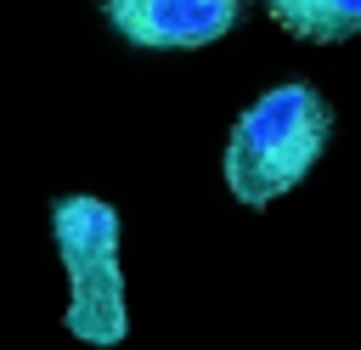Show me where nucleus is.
Listing matches in <instances>:
<instances>
[{
    "instance_id": "nucleus-1",
    "label": "nucleus",
    "mask_w": 361,
    "mask_h": 350,
    "mask_svg": "<svg viewBox=\"0 0 361 350\" xmlns=\"http://www.w3.org/2000/svg\"><path fill=\"white\" fill-rule=\"evenodd\" d=\"M327 135H333V107L310 79L271 85L265 96H254L237 113V124L226 135L231 198L248 209H265L271 198L293 192L327 152Z\"/></svg>"
},
{
    "instance_id": "nucleus-2",
    "label": "nucleus",
    "mask_w": 361,
    "mask_h": 350,
    "mask_svg": "<svg viewBox=\"0 0 361 350\" xmlns=\"http://www.w3.org/2000/svg\"><path fill=\"white\" fill-rule=\"evenodd\" d=\"M56 260L68 271V333L79 344H118L130 333L124 271H118V209L90 192H68L51 203Z\"/></svg>"
},
{
    "instance_id": "nucleus-3",
    "label": "nucleus",
    "mask_w": 361,
    "mask_h": 350,
    "mask_svg": "<svg viewBox=\"0 0 361 350\" xmlns=\"http://www.w3.org/2000/svg\"><path fill=\"white\" fill-rule=\"evenodd\" d=\"M102 17L135 51H203L237 28L243 0H102Z\"/></svg>"
},
{
    "instance_id": "nucleus-4",
    "label": "nucleus",
    "mask_w": 361,
    "mask_h": 350,
    "mask_svg": "<svg viewBox=\"0 0 361 350\" xmlns=\"http://www.w3.org/2000/svg\"><path fill=\"white\" fill-rule=\"evenodd\" d=\"M271 23L310 45H338L361 34V0H265Z\"/></svg>"
}]
</instances>
